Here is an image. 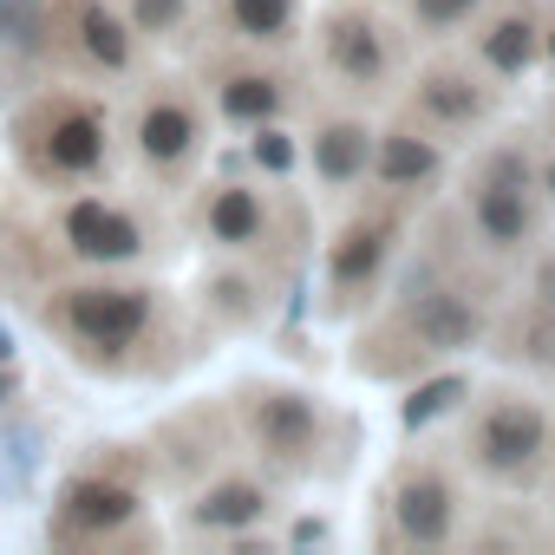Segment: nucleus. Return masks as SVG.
<instances>
[{
	"instance_id": "f03ea898",
	"label": "nucleus",
	"mask_w": 555,
	"mask_h": 555,
	"mask_svg": "<svg viewBox=\"0 0 555 555\" xmlns=\"http://www.w3.org/2000/svg\"><path fill=\"white\" fill-rule=\"evenodd\" d=\"M66 327L86 347H131L151 327V295L144 288H66Z\"/></svg>"
},
{
	"instance_id": "6e6552de",
	"label": "nucleus",
	"mask_w": 555,
	"mask_h": 555,
	"mask_svg": "<svg viewBox=\"0 0 555 555\" xmlns=\"http://www.w3.org/2000/svg\"><path fill=\"white\" fill-rule=\"evenodd\" d=\"M412 334H418V347H425V353H464V347H477V340H483V314H477L464 295L438 288V295L412 301Z\"/></svg>"
},
{
	"instance_id": "393cba45",
	"label": "nucleus",
	"mask_w": 555,
	"mask_h": 555,
	"mask_svg": "<svg viewBox=\"0 0 555 555\" xmlns=\"http://www.w3.org/2000/svg\"><path fill=\"white\" fill-rule=\"evenodd\" d=\"M34 27H40L34 0H0V40H14V47H34Z\"/></svg>"
},
{
	"instance_id": "f8f14e48",
	"label": "nucleus",
	"mask_w": 555,
	"mask_h": 555,
	"mask_svg": "<svg viewBox=\"0 0 555 555\" xmlns=\"http://www.w3.org/2000/svg\"><path fill=\"white\" fill-rule=\"evenodd\" d=\"M418 112L438 118V125H477L490 112V92L470 73H457V66H431L418 79Z\"/></svg>"
},
{
	"instance_id": "20e7f679",
	"label": "nucleus",
	"mask_w": 555,
	"mask_h": 555,
	"mask_svg": "<svg viewBox=\"0 0 555 555\" xmlns=\"http://www.w3.org/2000/svg\"><path fill=\"white\" fill-rule=\"evenodd\" d=\"M392 522H399V535H405V542H425V548H438V542L451 535V522H457L451 483H444V477H431V470L405 477V483L392 490Z\"/></svg>"
},
{
	"instance_id": "4468645a",
	"label": "nucleus",
	"mask_w": 555,
	"mask_h": 555,
	"mask_svg": "<svg viewBox=\"0 0 555 555\" xmlns=\"http://www.w3.org/2000/svg\"><path fill=\"white\" fill-rule=\"evenodd\" d=\"M131 516H138V496H131L125 483L79 477V483L66 490V522H73V529H92V535H105V529H125Z\"/></svg>"
},
{
	"instance_id": "473e14b6",
	"label": "nucleus",
	"mask_w": 555,
	"mask_h": 555,
	"mask_svg": "<svg viewBox=\"0 0 555 555\" xmlns=\"http://www.w3.org/2000/svg\"><path fill=\"white\" fill-rule=\"evenodd\" d=\"M548 118H555V112H548Z\"/></svg>"
},
{
	"instance_id": "4be33fe9",
	"label": "nucleus",
	"mask_w": 555,
	"mask_h": 555,
	"mask_svg": "<svg viewBox=\"0 0 555 555\" xmlns=\"http://www.w3.org/2000/svg\"><path fill=\"white\" fill-rule=\"evenodd\" d=\"M464 392H470V379H457V373H444V379H425V386L405 399V412H399V418H405V431H425V425H431V418H444V412H451Z\"/></svg>"
},
{
	"instance_id": "423d86ee",
	"label": "nucleus",
	"mask_w": 555,
	"mask_h": 555,
	"mask_svg": "<svg viewBox=\"0 0 555 555\" xmlns=\"http://www.w3.org/2000/svg\"><path fill=\"white\" fill-rule=\"evenodd\" d=\"M470 222L490 248H522L535 235V209H529V190H509V183H490L477 177L470 183Z\"/></svg>"
},
{
	"instance_id": "aec40b11",
	"label": "nucleus",
	"mask_w": 555,
	"mask_h": 555,
	"mask_svg": "<svg viewBox=\"0 0 555 555\" xmlns=\"http://www.w3.org/2000/svg\"><path fill=\"white\" fill-rule=\"evenodd\" d=\"M216 105L235 125H268L274 112H282V79H268V73H229L222 92H216Z\"/></svg>"
},
{
	"instance_id": "2eb2a0df",
	"label": "nucleus",
	"mask_w": 555,
	"mask_h": 555,
	"mask_svg": "<svg viewBox=\"0 0 555 555\" xmlns=\"http://www.w3.org/2000/svg\"><path fill=\"white\" fill-rule=\"evenodd\" d=\"M209 242H222V248H248V242H261V229H268V209H261V196L255 190H242V183H222L216 196H209Z\"/></svg>"
},
{
	"instance_id": "2f4dec72",
	"label": "nucleus",
	"mask_w": 555,
	"mask_h": 555,
	"mask_svg": "<svg viewBox=\"0 0 555 555\" xmlns=\"http://www.w3.org/2000/svg\"><path fill=\"white\" fill-rule=\"evenodd\" d=\"M8 399H14V373H8V366H0V405H8Z\"/></svg>"
},
{
	"instance_id": "6ab92c4d",
	"label": "nucleus",
	"mask_w": 555,
	"mask_h": 555,
	"mask_svg": "<svg viewBox=\"0 0 555 555\" xmlns=\"http://www.w3.org/2000/svg\"><path fill=\"white\" fill-rule=\"evenodd\" d=\"M79 47L105 73H125L131 66V34H125V21L105 8V0H86V8H79Z\"/></svg>"
},
{
	"instance_id": "f257e3e1",
	"label": "nucleus",
	"mask_w": 555,
	"mask_h": 555,
	"mask_svg": "<svg viewBox=\"0 0 555 555\" xmlns=\"http://www.w3.org/2000/svg\"><path fill=\"white\" fill-rule=\"evenodd\" d=\"M548 444V418L529 405V399H490L470 425V457L490 470V477H522Z\"/></svg>"
},
{
	"instance_id": "f3484780",
	"label": "nucleus",
	"mask_w": 555,
	"mask_h": 555,
	"mask_svg": "<svg viewBox=\"0 0 555 555\" xmlns=\"http://www.w3.org/2000/svg\"><path fill=\"white\" fill-rule=\"evenodd\" d=\"M477 53H483V66L490 73H503V79H522L529 66H535V53H542V40H535V21L529 14H503L483 40H477Z\"/></svg>"
},
{
	"instance_id": "c85d7f7f",
	"label": "nucleus",
	"mask_w": 555,
	"mask_h": 555,
	"mask_svg": "<svg viewBox=\"0 0 555 555\" xmlns=\"http://www.w3.org/2000/svg\"><path fill=\"white\" fill-rule=\"evenodd\" d=\"M295 542H327V522H295Z\"/></svg>"
},
{
	"instance_id": "7c9ffc66",
	"label": "nucleus",
	"mask_w": 555,
	"mask_h": 555,
	"mask_svg": "<svg viewBox=\"0 0 555 555\" xmlns=\"http://www.w3.org/2000/svg\"><path fill=\"white\" fill-rule=\"evenodd\" d=\"M8 360H14V334H8V327H0V366H8Z\"/></svg>"
},
{
	"instance_id": "b1692460",
	"label": "nucleus",
	"mask_w": 555,
	"mask_h": 555,
	"mask_svg": "<svg viewBox=\"0 0 555 555\" xmlns=\"http://www.w3.org/2000/svg\"><path fill=\"white\" fill-rule=\"evenodd\" d=\"M190 14V0H131V27L138 34H177Z\"/></svg>"
},
{
	"instance_id": "7ed1b4c3",
	"label": "nucleus",
	"mask_w": 555,
	"mask_h": 555,
	"mask_svg": "<svg viewBox=\"0 0 555 555\" xmlns=\"http://www.w3.org/2000/svg\"><path fill=\"white\" fill-rule=\"evenodd\" d=\"M248 431H255V444H261L268 457L301 464V457L321 444V412H314V399H301V392L268 386V392L248 399Z\"/></svg>"
},
{
	"instance_id": "bb28decb",
	"label": "nucleus",
	"mask_w": 555,
	"mask_h": 555,
	"mask_svg": "<svg viewBox=\"0 0 555 555\" xmlns=\"http://www.w3.org/2000/svg\"><path fill=\"white\" fill-rule=\"evenodd\" d=\"M470 8H483V0H412V14H418L425 27H457Z\"/></svg>"
},
{
	"instance_id": "9b49d317",
	"label": "nucleus",
	"mask_w": 555,
	"mask_h": 555,
	"mask_svg": "<svg viewBox=\"0 0 555 555\" xmlns=\"http://www.w3.org/2000/svg\"><path fill=\"white\" fill-rule=\"evenodd\" d=\"M444 170V151L431 144V138H418V131H386L379 144H373V177L386 183V190H418V183H431Z\"/></svg>"
},
{
	"instance_id": "1a4fd4ad",
	"label": "nucleus",
	"mask_w": 555,
	"mask_h": 555,
	"mask_svg": "<svg viewBox=\"0 0 555 555\" xmlns=\"http://www.w3.org/2000/svg\"><path fill=\"white\" fill-rule=\"evenodd\" d=\"M47 164L66 170V177H92L105 164V118L86 112V105H66L47 131Z\"/></svg>"
},
{
	"instance_id": "ddd939ff",
	"label": "nucleus",
	"mask_w": 555,
	"mask_h": 555,
	"mask_svg": "<svg viewBox=\"0 0 555 555\" xmlns=\"http://www.w3.org/2000/svg\"><path fill=\"white\" fill-rule=\"evenodd\" d=\"M373 131L366 125H353V118H334L327 131H314V177L321 183H353V177H366L373 170Z\"/></svg>"
},
{
	"instance_id": "0eeeda50",
	"label": "nucleus",
	"mask_w": 555,
	"mask_h": 555,
	"mask_svg": "<svg viewBox=\"0 0 555 555\" xmlns=\"http://www.w3.org/2000/svg\"><path fill=\"white\" fill-rule=\"evenodd\" d=\"M66 242H73V255H86V261H131V255L144 248L138 222L118 216V209H105V203H73V209H66Z\"/></svg>"
},
{
	"instance_id": "9d476101",
	"label": "nucleus",
	"mask_w": 555,
	"mask_h": 555,
	"mask_svg": "<svg viewBox=\"0 0 555 555\" xmlns=\"http://www.w3.org/2000/svg\"><path fill=\"white\" fill-rule=\"evenodd\" d=\"M138 151H144V164H157V170L183 164V157L196 151V112L177 105V99H151V105L138 112Z\"/></svg>"
},
{
	"instance_id": "a878e982",
	"label": "nucleus",
	"mask_w": 555,
	"mask_h": 555,
	"mask_svg": "<svg viewBox=\"0 0 555 555\" xmlns=\"http://www.w3.org/2000/svg\"><path fill=\"white\" fill-rule=\"evenodd\" d=\"M483 177H490V183H509V190H529V183H535V164H529L522 151H496V157L483 164Z\"/></svg>"
},
{
	"instance_id": "dca6fc26",
	"label": "nucleus",
	"mask_w": 555,
	"mask_h": 555,
	"mask_svg": "<svg viewBox=\"0 0 555 555\" xmlns=\"http://www.w3.org/2000/svg\"><path fill=\"white\" fill-rule=\"evenodd\" d=\"M261 516H268V490L261 483H216V490H203L190 503V522L196 529H222V535H235V529H248Z\"/></svg>"
},
{
	"instance_id": "5701e85b",
	"label": "nucleus",
	"mask_w": 555,
	"mask_h": 555,
	"mask_svg": "<svg viewBox=\"0 0 555 555\" xmlns=\"http://www.w3.org/2000/svg\"><path fill=\"white\" fill-rule=\"evenodd\" d=\"M248 157H255L268 177H288V170H295V138H288V131H274V125H261L255 144H248Z\"/></svg>"
},
{
	"instance_id": "39448f33",
	"label": "nucleus",
	"mask_w": 555,
	"mask_h": 555,
	"mask_svg": "<svg viewBox=\"0 0 555 555\" xmlns=\"http://www.w3.org/2000/svg\"><path fill=\"white\" fill-rule=\"evenodd\" d=\"M327 60H334V73L347 79V86H379L386 79V34H379V21H366V14H334L327 21Z\"/></svg>"
},
{
	"instance_id": "a211bd4d",
	"label": "nucleus",
	"mask_w": 555,
	"mask_h": 555,
	"mask_svg": "<svg viewBox=\"0 0 555 555\" xmlns=\"http://www.w3.org/2000/svg\"><path fill=\"white\" fill-rule=\"evenodd\" d=\"M379 261H386V222H353L340 242H334V288H360V282H373L379 274Z\"/></svg>"
},
{
	"instance_id": "412c9836",
	"label": "nucleus",
	"mask_w": 555,
	"mask_h": 555,
	"mask_svg": "<svg viewBox=\"0 0 555 555\" xmlns=\"http://www.w3.org/2000/svg\"><path fill=\"white\" fill-rule=\"evenodd\" d=\"M229 21L242 40H282L295 27V0H229Z\"/></svg>"
},
{
	"instance_id": "c756f323",
	"label": "nucleus",
	"mask_w": 555,
	"mask_h": 555,
	"mask_svg": "<svg viewBox=\"0 0 555 555\" xmlns=\"http://www.w3.org/2000/svg\"><path fill=\"white\" fill-rule=\"evenodd\" d=\"M535 183H542V190H548V203H555V157H548V164L535 170Z\"/></svg>"
},
{
	"instance_id": "cd10ccee",
	"label": "nucleus",
	"mask_w": 555,
	"mask_h": 555,
	"mask_svg": "<svg viewBox=\"0 0 555 555\" xmlns=\"http://www.w3.org/2000/svg\"><path fill=\"white\" fill-rule=\"evenodd\" d=\"M535 295H542V308L555 314V261H542V274H535Z\"/></svg>"
}]
</instances>
